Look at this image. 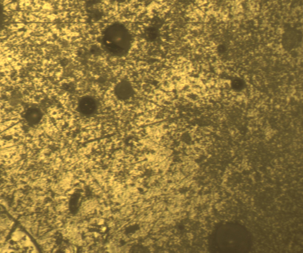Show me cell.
Masks as SVG:
<instances>
[{
  "label": "cell",
  "mask_w": 303,
  "mask_h": 253,
  "mask_svg": "<svg viewBox=\"0 0 303 253\" xmlns=\"http://www.w3.org/2000/svg\"><path fill=\"white\" fill-rule=\"evenodd\" d=\"M133 87L128 81L123 80L119 83L116 86L115 92L117 96L121 99H124L128 97L133 93Z\"/></svg>",
  "instance_id": "obj_1"
},
{
  "label": "cell",
  "mask_w": 303,
  "mask_h": 253,
  "mask_svg": "<svg viewBox=\"0 0 303 253\" xmlns=\"http://www.w3.org/2000/svg\"><path fill=\"white\" fill-rule=\"evenodd\" d=\"M244 85V83L243 81L239 79L235 80L232 83L233 87L237 90L242 89Z\"/></svg>",
  "instance_id": "obj_3"
},
{
  "label": "cell",
  "mask_w": 303,
  "mask_h": 253,
  "mask_svg": "<svg viewBox=\"0 0 303 253\" xmlns=\"http://www.w3.org/2000/svg\"><path fill=\"white\" fill-rule=\"evenodd\" d=\"M80 111L85 114H90L95 110L96 104L95 101L90 97H85L80 101L79 105Z\"/></svg>",
  "instance_id": "obj_2"
}]
</instances>
